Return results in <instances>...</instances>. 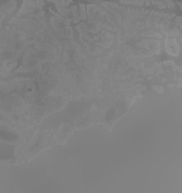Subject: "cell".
Masks as SVG:
<instances>
[{"label": "cell", "mask_w": 182, "mask_h": 193, "mask_svg": "<svg viewBox=\"0 0 182 193\" xmlns=\"http://www.w3.org/2000/svg\"><path fill=\"white\" fill-rule=\"evenodd\" d=\"M166 48H168V53L172 54V55H178L179 54V45L176 44L175 39H168L166 41Z\"/></svg>", "instance_id": "obj_1"}]
</instances>
